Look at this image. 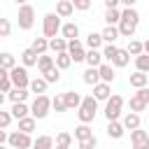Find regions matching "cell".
<instances>
[{"instance_id": "6da1fadb", "label": "cell", "mask_w": 149, "mask_h": 149, "mask_svg": "<svg viewBox=\"0 0 149 149\" xmlns=\"http://www.w3.org/2000/svg\"><path fill=\"white\" fill-rule=\"evenodd\" d=\"M140 23V14L133 9V7H126L121 12V21H119V33L123 37H133L135 35V28Z\"/></svg>"}, {"instance_id": "7a4b0ae2", "label": "cell", "mask_w": 149, "mask_h": 149, "mask_svg": "<svg viewBox=\"0 0 149 149\" xmlns=\"http://www.w3.org/2000/svg\"><path fill=\"white\" fill-rule=\"evenodd\" d=\"M63 26H61V16L56 14V12H51V14H47L44 16V23H42V33H44V37H56V33L61 30Z\"/></svg>"}, {"instance_id": "3957f363", "label": "cell", "mask_w": 149, "mask_h": 149, "mask_svg": "<svg viewBox=\"0 0 149 149\" xmlns=\"http://www.w3.org/2000/svg\"><path fill=\"white\" fill-rule=\"evenodd\" d=\"M49 107H51V100L42 93V95H35V100H33V107H30V114L35 116V119H44L47 114H49Z\"/></svg>"}, {"instance_id": "277c9868", "label": "cell", "mask_w": 149, "mask_h": 149, "mask_svg": "<svg viewBox=\"0 0 149 149\" xmlns=\"http://www.w3.org/2000/svg\"><path fill=\"white\" fill-rule=\"evenodd\" d=\"M35 140H30V133H23V130H16V133H9V147L12 149H30Z\"/></svg>"}, {"instance_id": "5b68a950", "label": "cell", "mask_w": 149, "mask_h": 149, "mask_svg": "<svg viewBox=\"0 0 149 149\" xmlns=\"http://www.w3.org/2000/svg\"><path fill=\"white\" fill-rule=\"evenodd\" d=\"M121 107H123V98L121 95H109L107 105H105V116L107 121H116L119 114H121Z\"/></svg>"}, {"instance_id": "8992f818", "label": "cell", "mask_w": 149, "mask_h": 149, "mask_svg": "<svg viewBox=\"0 0 149 149\" xmlns=\"http://www.w3.org/2000/svg\"><path fill=\"white\" fill-rule=\"evenodd\" d=\"M35 23V9L30 5H21L19 7V28L21 30H30Z\"/></svg>"}, {"instance_id": "52a82bcc", "label": "cell", "mask_w": 149, "mask_h": 149, "mask_svg": "<svg viewBox=\"0 0 149 149\" xmlns=\"http://www.w3.org/2000/svg\"><path fill=\"white\" fill-rule=\"evenodd\" d=\"M9 77H12V81H14V86H19V88H28L30 86V79H28V72H26V68H12L9 70Z\"/></svg>"}, {"instance_id": "ba28073f", "label": "cell", "mask_w": 149, "mask_h": 149, "mask_svg": "<svg viewBox=\"0 0 149 149\" xmlns=\"http://www.w3.org/2000/svg\"><path fill=\"white\" fill-rule=\"evenodd\" d=\"M130 142H133V149H149V133L147 130H130Z\"/></svg>"}, {"instance_id": "9c48e42d", "label": "cell", "mask_w": 149, "mask_h": 149, "mask_svg": "<svg viewBox=\"0 0 149 149\" xmlns=\"http://www.w3.org/2000/svg\"><path fill=\"white\" fill-rule=\"evenodd\" d=\"M68 54L72 56V61H74V63L86 61V51H84V44H81L79 40H70V44H68Z\"/></svg>"}, {"instance_id": "30bf717a", "label": "cell", "mask_w": 149, "mask_h": 149, "mask_svg": "<svg viewBox=\"0 0 149 149\" xmlns=\"http://www.w3.org/2000/svg\"><path fill=\"white\" fill-rule=\"evenodd\" d=\"M147 105H149V102H147V98H144V95H142V91L137 88V93L130 98V112H144V109H147Z\"/></svg>"}, {"instance_id": "8fae6325", "label": "cell", "mask_w": 149, "mask_h": 149, "mask_svg": "<svg viewBox=\"0 0 149 149\" xmlns=\"http://www.w3.org/2000/svg\"><path fill=\"white\" fill-rule=\"evenodd\" d=\"M37 61H40V54H37L33 47L21 51V63H23L26 68H30V65H37Z\"/></svg>"}, {"instance_id": "7c38bea8", "label": "cell", "mask_w": 149, "mask_h": 149, "mask_svg": "<svg viewBox=\"0 0 149 149\" xmlns=\"http://www.w3.org/2000/svg\"><path fill=\"white\" fill-rule=\"evenodd\" d=\"M72 12H74V5H72V0H58V5H56V14H58L61 19H68V16H72Z\"/></svg>"}, {"instance_id": "4fadbf2b", "label": "cell", "mask_w": 149, "mask_h": 149, "mask_svg": "<svg viewBox=\"0 0 149 149\" xmlns=\"http://www.w3.org/2000/svg\"><path fill=\"white\" fill-rule=\"evenodd\" d=\"M68 44H70V40H65V37H51V40H49V49H51L54 54L68 51Z\"/></svg>"}, {"instance_id": "5bb4252c", "label": "cell", "mask_w": 149, "mask_h": 149, "mask_svg": "<svg viewBox=\"0 0 149 149\" xmlns=\"http://www.w3.org/2000/svg\"><path fill=\"white\" fill-rule=\"evenodd\" d=\"M93 95H95L98 100H109V95H112V88H109V84H107V81H100V84H95V86H93Z\"/></svg>"}, {"instance_id": "9a60e30c", "label": "cell", "mask_w": 149, "mask_h": 149, "mask_svg": "<svg viewBox=\"0 0 149 149\" xmlns=\"http://www.w3.org/2000/svg\"><path fill=\"white\" fill-rule=\"evenodd\" d=\"M86 63H88V68H100V65H102V51L88 49V51H86Z\"/></svg>"}, {"instance_id": "2e32d148", "label": "cell", "mask_w": 149, "mask_h": 149, "mask_svg": "<svg viewBox=\"0 0 149 149\" xmlns=\"http://www.w3.org/2000/svg\"><path fill=\"white\" fill-rule=\"evenodd\" d=\"M63 98H65V105H68V109H77V107H81V95L79 93H74V91H68V93H63Z\"/></svg>"}, {"instance_id": "e0dca14e", "label": "cell", "mask_w": 149, "mask_h": 149, "mask_svg": "<svg viewBox=\"0 0 149 149\" xmlns=\"http://www.w3.org/2000/svg\"><path fill=\"white\" fill-rule=\"evenodd\" d=\"M102 79H100V70L98 68H88L86 72H84V84H88V86H95V84H100Z\"/></svg>"}, {"instance_id": "ac0fdd59", "label": "cell", "mask_w": 149, "mask_h": 149, "mask_svg": "<svg viewBox=\"0 0 149 149\" xmlns=\"http://www.w3.org/2000/svg\"><path fill=\"white\" fill-rule=\"evenodd\" d=\"M123 130H126V126H123V123H119V121H109V123H107V135H109V137H114V140L123 137Z\"/></svg>"}, {"instance_id": "d6986e66", "label": "cell", "mask_w": 149, "mask_h": 149, "mask_svg": "<svg viewBox=\"0 0 149 149\" xmlns=\"http://www.w3.org/2000/svg\"><path fill=\"white\" fill-rule=\"evenodd\" d=\"M147 79H149V74L142 72V70H137L135 74H130V86H135V88H144V86H147Z\"/></svg>"}, {"instance_id": "ffe728a7", "label": "cell", "mask_w": 149, "mask_h": 149, "mask_svg": "<svg viewBox=\"0 0 149 149\" xmlns=\"http://www.w3.org/2000/svg\"><path fill=\"white\" fill-rule=\"evenodd\" d=\"M123 126H126V130L140 128V114H137V112H128V114L123 116Z\"/></svg>"}, {"instance_id": "44dd1931", "label": "cell", "mask_w": 149, "mask_h": 149, "mask_svg": "<svg viewBox=\"0 0 149 149\" xmlns=\"http://www.w3.org/2000/svg\"><path fill=\"white\" fill-rule=\"evenodd\" d=\"M61 33H63L65 40H77V37H79V26H77V23H65V26L61 28Z\"/></svg>"}, {"instance_id": "7402d4cb", "label": "cell", "mask_w": 149, "mask_h": 149, "mask_svg": "<svg viewBox=\"0 0 149 149\" xmlns=\"http://www.w3.org/2000/svg\"><path fill=\"white\" fill-rule=\"evenodd\" d=\"M54 65H56V61H54V56H47V54H42V56H40V61H37V70H40L42 74H44L47 70H51Z\"/></svg>"}, {"instance_id": "603a6c76", "label": "cell", "mask_w": 149, "mask_h": 149, "mask_svg": "<svg viewBox=\"0 0 149 149\" xmlns=\"http://www.w3.org/2000/svg\"><path fill=\"white\" fill-rule=\"evenodd\" d=\"M7 98H9L12 102H23V100L28 98V88H19V86H14V88L7 93Z\"/></svg>"}, {"instance_id": "cb8c5ba5", "label": "cell", "mask_w": 149, "mask_h": 149, "mask_svg": "<svg viewBox=\"0 0 149 149\" xmlns=\"http://www.w3.org/2000/svg\"><path fill=\"white\" fill-rule=\"evenodd\" d=\"M33 149H54V137L51 135H40L33 142Z\"/></svg>"}, {"instance_id": "d4e9b609", "label": "cell", "mask_w": 149, "mask_h": 149, "mask_svg": "<svg viewBox=\"0 0 149 149\" xmlns=\"http://www.w3.org/2000/svg\"><path fill=\"white\" fill-rule=\"evenodd\" d=\"M119 35H121V33H119V26H105V30H102V40L109 42V44H114V40H116Z\"/></svg>"}, {"instance_id": "484cf974", "label": "cell", "mask_w": 149, "mask_h": 149, "mask_svg": "<svg viewBox=\"0 0 149 149\" xmlns=\"http://www.w3.org/2000/svg\"><path fill=\"white\" fill-rule=\"evenodd\" d=\"M128 61H130V54H128V49H119V54L114 56L112 65H116V68H126V65H128Z\"/></svg>"}, {"instance_id": "4316f807", "label": "cell", "mask_w": 149, "mask_h": 149, "mask_svg": "<svg viewBox=\"0 0 149 149\" xmlns=\"http://www.w3.org/2000/svg\"><path fill=\"white\" fill-rule=\"evenodd\" d=\"M47 84H49V81H47L44 77H37V79L30 81V91H33L35 95H42V93L47 91Z\"/></svg>"}, {"instance_id": "83f0119b", "label": "cell", "mask_w": 149, "mask_h": 149, "mask_svg": "<svg viewBox=\"0 0 149 149\" xmlns=\"http://www.w3.org/2000/svg\"><path fill=\"white\" fill-rule=\"evenodd\" d=\"M102 42H105L102 40V33H88V37H86V47L88 49H100Z\"/></svg>"}, {"instance_id": "f1b7e54d", "label": "cell", "mask_w": 149, "mask_h": 149, "mask_svg": "<svg viewBox=\"0 0 149 149\" xmlns=\"http://www.w3.org/2000/svg\"><path fill=\"white\" fill-rule=\"evenodd\" d=\"M72 65V56L68 54V51H63V54H56V68H61V70H68Z\"/></svg>"}, {"instance_id": "f546056e", "label": "cell", "mask_w": 149, "mask_h": 149, "mask_svg": "<svg viewBox=\"0 0 149 149\" xmlns=\"http://www.w3.org/2000/svg\"><path fill=\"white\" fill-rule=\"evenodd\" d=\"M98 70H100V79H102V81H107V84L114 81V68H112L109 63H102Z\"/></svg>"}, {"instance_id": "4dcf8cb0", "label": "cell", "mask_w": 149, "mask_h": 149, "mask_svg": "<svg viewBox=\"0 0 149 149\" xmlns=\"http://www.w3.org/2000/svg\"><path fill=\"white\" fill-rule=\"evenodd\" d=\"M74 137L81 142V140H88V137H93V130L88 128V123H81V126H77L74 128Z\"/></svg>"}, {"instance_id": "1f68e13d", "label": "cell", "mask_w": 149, "mask_h": 149, "mask_svg": "<svg viewBox=\"0 0 149 149\" xmlns=\"http://www.w3.org/2000/svg\"><path fill=\"white\" fill-rule=\"evenodd\" d=\"M9 112L14 114V119H23V116H28V112H30V109L26 107V102H14Z\"/></svg>"}, {"instance_id": "d6a6232c", "label": "cell", "mask_w": 149, "mask_h": 149, "mask_svg": "<svg viewBox=\"0 0 149 149\" xmlns=\"http://www.w3.org/2000/svg\"><path fill=\"white\" fill-rule=\"evenodd\" d=\"M19 130L33 133V130H35V116H23V119H19Z\"/></svg>"}, {"instance_id": "836d02e7", "label": "cell", "mask_w": 149, "mask_h": 149, "mask_svg": "<svg viewBox=\"0 0 149 149\" xmlns=\"http://www.w3.org/2000/svg\"><path fill=\"white\" fill-rule=\"evenodd\" d=\"M105 21H107V26H114V23H119V21H121V12H119L116 7L107 9V12H105Z\"/></svg>"}, {"instance_id": "e575fe53", "label": "cell", "mask_w": 149, "mask_h": 149, "mask_svg": "<svg viewBox=\"0 0 149 149\" xmlns=\"http://www.w3.org/2000/svg\"><path fill=\"white\" fill-rule=\"evenodd\" d=\"M33 49L42 56V54H47V49H49V40L47 37H35L33 40Z\"/></svg>"}, {"instance_id": "d590c367", "label": "cell", "mask_w": 149, "mask_h": 149, "mask_svg": "<svg viewBox=\"0 0 149 149\" xmlns=\"http://www.w3.org/2000/svg\"><path fill=\"white\" fill-rule=\"evenodd\" d=\"M128 54H130V56H140V54H144V42L130 40V42H128Z\"/></svg>"}, {"instance_id": "8d00e7d4", "label": "cell", "mask_w": 149, "mask_h": 149, "mask_svg": "<svg viewBox=\"0 0 149 149\" xmlns=\"http://www.w3.org/2000/svg\"><path fill=\"white\" fill-rule=\"evenodd\" d=\"M135 65H137V70H142V72L149 74V54H140V56H135Z\"/></svg>"}, {"instance_id": "74e56055", "label": "cell", "mask_w": 149, "mask_h": 149, "mask_svg": "<svg viewBox=\"0 0 149 149\" xmlns=\"http://www.w3.org/2000/svg\"><path fill=\"white\" fill-rule=\"evenodd\" d=\"M77 116H79V121H81V123H91V121L95 119V112H91V109H86V107H79Z\"/></svg>"}, {"instance_id": "f35d334b", "label": "cell", "mask_w": 149, "mask_h": 149, "mask_svg": "<svg viewBox=\"0 0 149 149\" xmlns=\"http://www.w3.org/2000/svg\"><path fill=\"white\" fill-rule=\"evenodd\" d=\"M0 68H5V70H12V68H16V61H14V56H12V54H2V56H0Z\"/></svg>"}, {"instance_id": "ab89813d", "label": "cell", "mask_w": 149, "mask_h": 149, "mask_svg": "<svg viewBox=\"0 0 149 149\" xmlns=\"http://www.w3.org/2000/svg\"><path fill=\"white\" fill-rule=\"evenodd\" d=\"M58 72H61V68H56V65H54L51 70H47V72H44V79H47L49 84H56V81L61 79V74H58Z\"/></svg>"}, {"instance_id": "60d3db41", "label": "cell", "mask_w": 149, "mask_h": 149, "mask_svg": "<svg viewBox=\"0 0 149 149\" xmlns=\"http://www.w3.org/2000/svg\"><path fill=\"white\" fill-rule=\"evenodd\" d=\"M81 107H86V109H91V112H98V98H95V95H86V98L81 100Z\"/></svg>"}, {"instance_id": "b9f144b4", "label": "cell", "mask_w": 149, "mask_h": 149, "mask_svg": "<svg viewBox=\"0 0 149 149\" xmlns=\"http://www.w3.org/2000/svg\"><path fill=\"white\" fill-rule=\"evenodd\" d=\"M116 54H119V47H114V44H107V47L102 49V58H105V61H114Z\"/></svg>"}, {"instance_id": "7bdbcfd3", "label": "cell", "mask_w": 149, "mask_h": 149, "mask_svg": "<svg viewBox=\"0 0 149 149\" xmlns=\"http://www.w3.org/2000/svg\"><path fill=\"white\" fill-rule=\"evenodd\" d=\"M12 88H14L12 77H9V74H7V77H0V91H2V93H9Z\"/></svg>"}, {"instance_id": "ee69618b", "label": "cell", "mask_w": 149, "mask_h": 149, "mask_svg": "<svg viewBox=\"0 0 149 149\" xmlns=\"http://www.w3.org/2000/svg\"><path fill=\"white\" fill-rule=\"evenodd\" d=\"M51 107H54L56 112H65V109H68V105H65V98H63V95H56V98L51 100Z\"/></svg>"}, {"instance_id": "f6af8a7d", "label": "cell", "mask_w": 149, "mask_h": 149, "mask_svg": "<svg viewBox=\"0 0 149 149\" xmlns=\"http://www.w3.org/2000/svg\"><path fill=\"white\" fill-rule=\"evenodd\" d=\"M56 144L70 147V144H72V135H70V133H58V135H56Z\"/></svg>"}, {"instance_id": "bcb514c9", "label": "cell", "mask_w": 149, "mask_h": 149, "mask_svg": "<svg viewBox=\"0 0 149 149\" xmlns=\"http://www.w3.org/2000/svg\"><path fill=\"white\" fill-rule=\"evenodd\" d=\"M9 30H12L9 19H0V35H2V37H7V35H9Z\"/></svg>"}, {"instance_id": "7dc6e473", "label": "cell", "mask_w": 149, "mask_h": 149, "mask_svg": "<svg viewBox=\"0 0 149 149\" xmlns=\"http://www.w3.org/2000/svg\"><path fill=\"white\" fill-rule=\"evenodd\" d=\"M12 119H14L12 112H0V126H2V128H7V126L12 123Z\"/></svg>"}, {"instance_id": "c3c4849f", "label": "cell", "mask_w": 149, "mask_h": 149, "mask_svg": "<svg viewBox=\"0 0 149 149\" xmlns=\"http://www.w3.org/2000/svg\"><path fill=\"white\" fill-rule=\"evenodd\" d=\"M95 144H98V140H95V135H93V137H88V140H81V142H79V149H95Z\"/></svg>"}, {"instance_id": "681fc988", "label": "cell", "mask_w": 149, "mask_h": 149, "mask_svg": "<svg viewBox=\"0 0 149 149\" xmlns=\"http://www.w3.org/2000/svg\"><path fill=\"white\" fill-rule=\"evenodd\" d=\"M72 5H74V9H81V12H86V9L91 7V0H72Z\"/></svg>"}, {"instance_id": "f907efd6", "label": "cell", "mask_w": 149, "mask_h": 149, "mask_svg": "<svg viewBox=\"0 0 149 149\" xmlns=\"http://www.w3.org/2000/svg\"><path fill=\"white\" fill-rule=\"evenodd\" d=\"M119 2H121V0H105V7H107V9H112V7H116Z\"/></svg>"}, {"instance_id": "816d5d0a", "label": "cell", "mask_w": 149, "mask_h": 149, "mask_svg": "<svg viewBox=\"0 0 149 149\" xmlns=\"http://www.w3.org/2000/svg\"><path fill=\"white\" fill-rule=\"evenodd\" d=\"M121 2H123L126 7H133V5H135V0H121Z\"/></svg>"}, {"instance_id": "f5cc1de1", "label": "cell", "mask_w": 149, "mask_h": 149, "mask_svg": "<svg viewBox=\"0 0 149 149\" xmlns=\"http://www.w3.org/2000/svg\"><path fill=\"white\" fill-rule=\"evenodd\" d=\"M140 91H142V95H144V98H147V102H149V88H140Z\"/></svg>"}, {"instance_id": "db71d44e", "label": "cell", "mask_w": 149, "mask_h": 149, "mask_svg": "<svg viewBox=\"0 0 149 149\" xmlns=\"http://www.w3.org/2000/svg\"><path fill=\"white\" fill-rule=\"evenodd\" d=\"M14 2H16V5H19V7H21V5H26V2H28V0H14Z\"/></svg>"}, {"instance_id": "11a10c76", "label": "cell", "mask_w": 149, "mask_h": 149, "mask_svg": "<svg viewBox=\"0 0 149 149\" xmlns=\"http://www.w3.org/2000/svg\"><path fill=\"white\" fill-rule=\"evenodd\" d=\"M144 54H149V40L144 42Z\"/></svg>"}, {"instance_id": "9f6ffc18", "label": "cell", "mask_w": 149, "mask_h": 149, "mask_svg": "<svg viewBox=\"0 0 149 149\" xmlns=\"http://www.w3.org/2000/svg\"><path fill=\"white\" fill-rule=\"evenodd\" d=\"M56 149H70V147H61V144H56Z\"/></svg>"}, {"instance_id": "6f0895ef", "label": "cell", "mask_w": 149, "mask_h": 149, "mask_svg": "<svg viewBox=\"0 0 149 149\" xmlns=\"http://www.w3.org/2000/svg\"><path fill=\"white\" fill-rule=\"evenodd\" d=\"M147 116H149V114H147Z\"/></svg>"}]
</instances>
